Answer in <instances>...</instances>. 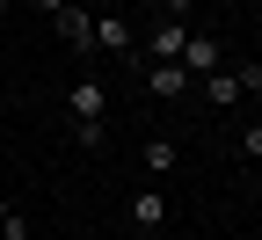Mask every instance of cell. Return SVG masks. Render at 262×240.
<instances>
[{
	"mask_svg": "<svg viewBox=\"0 0 262 240\" xmlns=\"http://www.w3.org/2000/svg\"><path fill=\"white\" fill-rule=\"evenodd\" d=\"M88 58H139V37H131V22L117 15V8H102V15H95V44H88Z\"/></svg>",
	"mask_w": 262,
	"mask_h": 240,
	"instance_id": "obj_1",
	"label": "cell"
},
{
	"mask_svg": "<svg viewBox=\"0 0 262 240\" xmlns=\"http://www.w3.org/2000/svg\"><path fill=\"white\" fill-rule=\"evenodd\" d=\"M66 110H73V124H102V110H110V88H102V73H80L73 88H66Z\"/></svg>",
	"mask_w": 262,
	"mask_h": 240,
	"instance_id": "obj_2",
	"label": "cell"
},
{
	"mask_svg": "<svg viewBox=\"0 0 262 240\" xmlns=\"http://www.w3.org/2000/svg\"><path fill=\"white\" fill-rule=\"evenodd\" d=\"M175 66H182L189 80H204V73H219V37H204V29H189V44H182V58H175Z\"/></svg>",
	"mask_w": 262,
	"mask_h": 240,
	"instance_id": "obj_3",
	"label": "cell"
},
{
	"mask_svg": "<svg viewBox=\"0 0 262 240\" xmlns=\"http://www.w3.org/2000/svg\"><path fill=\"white\" fill-rule=\"evenodd\" d=\"M182 44H189V22H168V15H160L153 44H146V66H175V58H182Z\"/></svg>",
	"mask_w": 262,
	"mask_h": 240,
	"instance_id": "obj_4",
	"label": "cell"
},
{
	"mask_svg": "<svg viewBox=\"0 0 262 240\" xmlns=\"http://www.w3.org/2000/svg\"><path fill=\"white\" fill-rule=\"evenodd\" d=\"M51 22H58V37H66V44L88 58V44H95V8H80V0H73V8H58Z\"/></svg>",
	"mask_w": 262,
	"mask_h": 240,
	"instance_id": "obj_5",
	"label": "cell"
},
{
	"mask_svg": "<svg viewBox=\"0 0 262 240\" xmlns=\"http://www.w3.org/2000/svg\"><path fill=\"white\" fill-rule=\"evenodd\" d=\"M189 88H196V80L182 73V66H146V95H153V102H182Z\"/></svg>",
	"mask_w": 262,
	"mask_h": 240,
	"instance_id": "obj_6",
	"label": "cell"
},
{
	"mask_svg": "<svg viewBox=\"0 0 262 240\" xmlns=\"http://www.w3.org/2000/svg\"><path fill=\"white\" fill-rule=\"evenodd\" d=\"M160 226H168V197L139 189V197H131V233H160Z\"/></svg>",
	"mask_w": 262,
	"mask_h": 240,
	"instance_id": "obj_7",
	"label": "cell"
},
{
	"mask_svg": "<svg viewBox=\"0 0 262 240\" xmlns=\"http://www.w3.org/2000/svg\"><path fill=\"white\" fill-rule=\"evenodd\" d=\"M139 160H146V175H153V182H168L175 167H182V146H175V139H146Z\"/></svg>",
	"mask_w": 262,
	"mask_h": 240,
	"instance_id": "obj_8",
	"label": "cell"
},
{
	"mask_svg": "<svg viewBox=\"0 0 262 240\" xmlns=\"http://www.w3.org/2000/svg\"><path fill=\"white\" fill-rule=\"evenodd\" d=\"M196 88H204V102H211V110H233V102H241V80H233V66H219V73H204Z\"/></svg>",
	"mask_w": 262,
	"mask_h": 240,
	"instance_id": "obj_9",
	"label": "cell"
},
{
	"mask_svg": "<svg viewBox=\"0 0 262 240\" xmlns=\"http://www.w3.org/2000/svg\"><path fill=\"white\" fill-rule=\"evenodd\" d=\"M73 146H80V153H102V146H110V124H73Z\"/></svg>",
	"mask_w": 262,
	"mask_h": 240,
	"instance_id": "obj_10",
	"label": "cell"
},
{
	"mask_svg": "<svg viewBox=\"0 0 262 240\" xmlns=\"http://www.w3.org/2000/svg\"><path fill=\"white\" fill-rule=\"evenodd\" d=\"M233 80H241V95H262V66H233Z\"/></svg>",
	"mask_w": 262,
	"mask_h": 240,
	"instance_id": "obj_11",
	"label": "cell"
},
{
	"mask_svg": "<svg viewBox=\"0 0 262 240\" xmlns=\"http://www.w3.org/2000/svg\"><path fill=\"white\" fill-rule=\"evenodd\" d=\"M160 15H168V22H189V15H196V0H160Z\"/></svg>",
	"mask_w": 262,
	"mask_h": 240,
	"instance_id": "obj_12",
	"label": "cell"
},
{
	"mask_svg": "<svg viewBox=\"0 0 262 240\" xmlns=\"http://www.w3.org/2000/svg\"><path fill=\"white\" fill-rule=\"evenodd\" d=\"M241 153H248V160H262V124H248V131H241Z\"/></svg>",
	"mask_w": 262,
	"mask_h": 240,
	"instance_id": "obj_13",
	"label": "cell"
},
{
	"mask_svg": "<svg viewBox=\"0 0 262 240\" xmlns=\"http://www.w3.org/2000/svg\"><path fill=\"white\" fill-rule=\"evenodd\" d=\"M8 219H15V197H8V189H0V226H8Z\"/></svg>",
	"mask_w": 262,
	"mask_h": 240,
	"instance_id": "obj_14",
	"label": "cell"
},
{
	"mask_svg": "<svg viewBox=\"0 0 262 240\" xmlns=\"http://www.w3.org/2000/svg\"><path fill=\"white\" fill-rule=\"evenodd\" d=\"M29 8H51V15H58V8H73V0H29Z\"/></svg>",
	"mask_w": 262,
	"mask_h": 240,
	"instance_id": "obj_15",
	"label": "cell"
},
{
	"mask_svg": "<svg viewBox=\"0 0 262 240\" xmlns=\"http://www.w3.org/2000/svg\"><path fill=\"white\" fill-rule=\"evenodd\" d=\"M8 8H15V0H0V22H8Z\"/></svg>",
	"mask_w": 262,
	"mask_h": 240,
	"instance_id": "obj_16",
	"label": "cell"
}]
</instances>
